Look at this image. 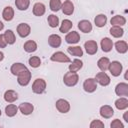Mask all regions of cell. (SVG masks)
<instances>
[{"label":"cell","mask_w":128,"mask_h":128,"mask_svg":"<svg viewBox=\"0 0 128 128\" xmlns=\"http://www.w3.org/2000/svg\"><path fill=\"white\" fill-rule=\"evenodd\" d=\"M18 99V94L14 90H7L4 93V100L8 103H13Z\"/></svg>","instance_id":"22"},{"label":"cell","mask_w":128,"mask_h":128,"mask_svg":"<svg viewBox=\"0 0 128 128\" xmlns=\"http://www.w3.org/2000/svg\"><path fill=\"white\" fill-rule=\"evenodd\" d=\"M0 116H1V110H0Z\"/></svg>","instance_id":"45"},{"label":"cell","mask_w":128,"mask_h":128,"mask_svg":"<svg viewBox=\"0 0 128 128\" xmlns=\"http://www.w3.org/2000/svg\"><path fill=\"white\" fill-rule=\"evenodd\" d=\"M94 23H95V25H96L97 27H99V28L104 27V26L106 25V23H107V16L104 15V14H99V15H97V16L95 17V19H94Z\"/></svg>","instance_id":"27"},{"label":"cell","mask_w":128,"mask_h":128,"mask_svg":"<svg viewBox=\"0 0 128 128\" xmlns=\"http://www.w3.org/2000/svg\"><path fill=\"white\" fill-rule=\"evenodd\" d=\"M18 109L23 115H30L34 110V106L29 102H23L19 105Z\"/></svg>","instance_id":"13"},{"label":"cell","mask_w":128,"mask_h":128,"mask_svg":"<svg viewBox=\"0 0 128 128\" xmlns=\"http://www.w3.org/2000/svg\"><path fill=\"white\" fill-rule=\"evenodd\" d=\"M28 63H29V65H30L31 67L37 68V67H39V66L41 65V60H40V58H39L38 56H32V57L29 58Z\"/></svg>","instance_id":"38"},{"label":"cell","mask_w":128,"mask_h":128,"mask_svg":"<svg viewBox=\"0 0 128 128\" xmlns=\"http://www.w3.org/2000/svg\"><path fill=\"white\" fill-rule=\"evenodd\" d=\"M46 89V82L42 78L36 79L32 84V91L35 94H42Z\"/></svg>","instance_id":"3"},{"label":"cell","mask_w":128,"mask_h":128,"mask_svg":"<svg viewBox=\"0 0 128 128\" xmlns=\"http://www.w3.org/2000/svg\"><path fill=\"white\" fill-rule=\"evenodd\" d=\"M78 28L83 33H89L92 31V24L88 20H81L78 23Z\"/></svg>","instance_id":"17"},{"label":"cell","mask_w":128,"mask_h":128,"mask_svg":"<svg viewBox=\"0 0 128 128\" xmlns=\"http://www.w3.org/2000/svg\"><path fill=\"white\" fill-rule=\"evenodd\" d=\"M115 93L118 96H128V84L125 82L118 83L115 87Z\"/></svg>","instance_id":"11"},{"label":"cell","mask_w":128,"mask_h":128,"mask_svg":"<svg viewBox=\"0 0 128 128\" xmlns=\"http://www.w3.org/2000/svg\"><path fill=\"white\" fill-rule=\"evenodd\" d=\"M3 59H4V54L2 51H0V61H2Z\"/></svg>","instance_id":"43"},{"label":"cell","mask_w":128,"mask_h":128,"mask_svg":"<svg viewBox=\"0 0 128 128\" xmlns=\"http://www.w3.org/2000/svg\"><path fill=\"white\" fill-rule=\"evenodd\" d=\"M115 48H116V51H117L118 53L124 54V53H126L127 50H128V44H127L126 41L120 40V41H117V42L115 43Z\"/></svg>","instance_id":"25"},{"label":"cell","mask_w":128,"mask_h":128,"mask_svg":"<svg viewBox=\"0 0 128 128\" xmlns=\"http://www.w3.org/2000/svg\"><path fill=\"white\" fill-rule=\"evenodd\" d=\"M122 69H123V66H122V64L119 61H112V62H110L109 67H108V70L110 71V73L114 77L120 76V74L122 73Z\"/></svg>","instance_id":"4"},{"label":"cell","mask_w":128,"mask_h":128,"mask_svg":"<svg viewBox=\"0 0 128 128\" xmlns=\"http://www.w3.org/2000/svg\"><path fill=\"white\" fill-rule=\"evenodd\" d=\"M123 117H124V120H125V121H126V122L128 123V118H127V112H125V113H124Z\"/></svg>","instance_id":"42"},{"label":"cell","mask_w":128,"mask_h":128,"mask_svg":"<svg viewBox=\"0 0 128 128\" xmlns=\"http://www.w3.org/2000/svg\"><path fill=\"white\" fill-rule=\"evenodd\" d=\"M78 80H79V76L76 72H67L64 74V77H63V82L66 86L68 87H72V86H75L77 83H78Z\"/></svg>","instance_id":"1"},{"label":"cell","mask_w":128,"mask_h":128,"mask_svg":"<svg viewBox=\"0 0 128 128\" xmlns=\"http://www.w3.org/2000/svg\"><path fill=\"white\" fill-rule=\"evenodd\" d=\"M2 17L5 21H11L14 17V10L11 6H6L4 9H3V12H2Z\"/></svg>","instance_id":"21"},{"label":"cell","mask_w":128,"mask_h":128,"mask_svg":"<svg viewBox=\"0 0 128 128\" xmlns=\"http://www.w3.org/2000/svg\"><path fill=\"white\" fill-rule=\"evenodd\" d=\"M100 115L105 119H109L114 115V110L109 105H103L100 108Z\"/></svg>","instance_id":"14"},{"label":"cell","mask_w":128,"mask_h":128,"mask_svg":"<svg viewBox=\"0 0 128 128\" xmlns=\"http://www.w3.org/2000/svg\"><path fill=\"white\" fill-rule=\"evenodd\" d=\"M61 5H62L61 0H50V3H49L50 9L53 12H57L58 10H60L61 9Z\"/></svg>","instance_id":"37"},{"label":"cell","mask_w":128,"mask_h":128,"mask_svg":"<svg viewBox=\"0 0 128 128\" xmlns=\"http://www.w3.org/2000/svg\"><path fill=\"white\" fill-rule=\"evenodd\" d=\"M3 28H4V24L2 23V21H0V31H1Z\"/></svg>","instance_id":"44"},{"label":"cell","mask_w":128,"mask_h":128,"mask_svg":"<svg viewBox=\"0 0 128 128\" xmlns=\"http://www.w3.org/2000/svg\"><path fill=\"white\" fill-rule=\"evenodd\" d=\"M110 23L112 24V26H123L126 24V19L124 16L116 15V16H113L111 18Z\"/></svg>","instance_id":"23"},{"label":"cell","mask_w":128,"mask_h":128,"mask_svg":"<svg viewBox=\"0 0 128 128\" xmlns=\"http://www.w3.org/2000/svg\"><path fill=\"white\" fill-rule=\"evenodd\" d=\"M72 22L69 20V19H64L63 21H62V23H61V25H60V27H59V31L61 32V33H67V32H69V30L72 28Z\"/></svg>","instance_id":"30"},{"label":"cell","mask_w":128,"mask_h":128,"mask_svg":"<svg viewBox=\"0 0 128 128\" xmlns=\"http://www.w3.org/2000/svg\"><path fill=\"white\" fill-rule=\"evenodd\" d=\"M61 42H62V39L57 34H51L48 37V44L53 48H58L61 45Z\"/></svg>","instance_id":"16"},{"label":"cell","mask_w":128,"mask_h":128,"mask_svg":"<svg viewBox=\"0 0 128 128\" xmlns=\"http://www.w3.org/2000/svg\"><path fill=\"white\" fill-rule=\"evenodd\" d=\"M90 128H104V123L98 119H95L90 123Z\"/></svg>","instance_id":"39"},{"label":"cell","mask_w":128,"mask_h":128,"mask_svg":"<svg viewBox=\"0 0 128 128\" xmlns=\"http://www.w3.org/2000/svg\"><path fill=\"white\" fill-rule=\"evenodd\" d=\"M84 48H85L87 54H89V55H94V54L97 53L98 45H97L96 41H94V40H88L87 42H85Z\"/></svg>","instance_id":"9"},{"label":"cell","mask_w":128,"mask_h":128,"mask_svg":"<svg viewBox=\"0 0 128 128\" xmlns=\"http://www.w3.org/2000/svg\"><path fill=\"white\" fill-rule=\"evenodd\" d=\"M4 35V38H5V41L7 42V44H14L15 41H16V37H15V34L12 30H6L5 33L3 34Z\"/></svg>","instance_id":"33"},{"label":"cell","mask_w":128,"mask_h":128,"mask_svg":"<svg viewBox=\"0 0 128 128\" xmlns=\"http://www.w3.org/2000/svg\"><path fill=\"white\" fill-rule=\"evenodd\" d=\"M26 69H28V68L24 64H22V63H14V64H12V66L10 68V71H11V73L13 75L17 76L18 74H20L22 71H24Z\"/></svg>","instance_id":"20"},{"label":"cell","mask_w":128,"mask_h":128,"mask_svg":"<svg viewBox=\"0 0 128 128\" xmlns=\"http://www.w3.org/2000/svg\"><path fill=\"white\" fill-rule=\"evenodd\" d=\"M17 111H18V107L14 104H9L5 107V113L8 117H13L17 114Z\"/></svg>","instance_id":"34"},{"label":"cell","mask_w":128,"mask_h":128,"mask_svg":"<svg viewBox=\"0 0 128 128\" xmlns=\"http://www.w3.org/2000/svg\"><path fill=\"white\" fill-rule=\"evenodd\" d=\"M67 51L69 54L76 56V57H81L83 56V50L80 46H70L67 48Z\"/></svg>","instance_id":"29"},{"label":"cell","mask_w":128,"mask_h":128,"mask_svg":"<svg viewBox=\"0 0 128 128\" xmlns=\"http://www.w3.org/2000/svg\"><path fill=\"white\" fill-rule=\"evenodd\" d=\"M15 5L18 10L24 11V10L28 9V7L30 5V0H15Z\"/></svg>","instance_id":"35"},{"label":"cell","mask_w":128,"mask_h":128,"mask_svg":"<svg viewBox=\"0 0 128 128\" xmlns=\"http://www.w3.org/2000/svg\"><path fill=\"white\" fill-rule=\"evenodd\" d=\"M47 21H48V24L51 28H55L59 25V18H58V16H56L54 14L49 15L47 18Z\"/></svg>","instance_id":"36"},{"label":"cell","mask_w":128,"mask_h":128,"mask_svg":"<svg viewBox=\"0 0 128 128\" xmlns=\"http://www.w3.org/2000/svg\"><path fill=\"white\" fill-rule=\"evenodd\" d=\"M31 32V28L28 24L26 23H20L17 26V33L21 38H25L27 37Z\"/></svg>","instance_id":"10"},{"label":"cell","mask_w":128,"mask_h":128,"mask_svg":"<svg viewBox=\"0 0 128 128\" xmlns=\"http://www.w3.org/2000/svg\"><path fill=\"white\" fill-rule=\"evenodd\" d=\"M109 64H110V60H109V58H107V57H101V58L97 61V66H98V68H99L101 71H103V72H105L106 70H108Z\"/></svg>","instance_id":"24"},{"label":"cell","mask_w":128,"mask_h":128,"mask_svg":"<svg viewBox=\"0 0 128 128\" xmlns=\"http://www.w3.org/2000/svg\"><path fill=\"white\" fill-rule=\"evenodd\" d=\"M6 45H7V42L5 41L4 35L3 34H0V48H5Z\"/></svg>","instance_id":"41"},{"label":"cell","mask_w":128,"mask_h":128,"mask_svg":"<svg viewBox=\"0 0 128 128\" xmlns=\"http://www.w3.org/2000/svg\"><path fill=\"white\" fill-rule=\"evenodd\" d=\"M55 105H56V109L61 113H67L70 110V104L65 99H58Z\"/></svg>","instance_id":"8"},{"label":"cell","mask_w":128,"mask_h":128,"mask_svg":"<svg viewBox=\"0 0 128 128\" xmlns=\"http://www.w3.org/2000/svg\"><path fill=\"white\" fill-rule=\"evenodd\" d=\"M23 48L27 53H32V52H35L37 50V44L33 40H28L24 43Z\"/></svg>","instance_id":"26"},{"label":"cell","mask_w":128,"mask_h":128,"mask_svg":"<svg viewBox=\"0 0 128 128\" xmlns=\"http://www.w3.org/2000/svg\"><path fill=\"white\" fill-rule=\"evenodd\" d=\"M110 127H111V128H124V125H123V123H122L119 119H114V120L111 122Z\"/></svg>","instance_id":"40"},{"label":"cell","mask_w":128,"mask_h":128,"mask_svg":"<svg viewBox=\"0 0 128 128\" xmlns=\"http://www.w3.org/2000/svg\"><path fill=\"white\" fill-rule=\"evenodd\" d=\"M83 66V62L80 59H74L72 63L69 65V71L71 72H77L79 71Z\"/></svg>","instance_id":"31"},{"label":"cell","mask_w":128,"mask_h":128,"mask_svg":"<svg viewBox=\"0 0 128 128\" xmlns=\"http://www.w3.org/2000/svg\"><path fill=\"white\" fill-rule=\"evenodd\" d=\"M31 80V72L26 69L17 75V82L21 86H27Z\"/></svg>","instance_id":"2"},{"label":"cell","mask_w":128,"mask_h":128,"mask_svg":"<svg viewBox=\"0 0 128 128\" xmlns=\"http://www.w3.org/2000/svg\"><path fill=\"white\" fill-rule=\"evenodd\" d=\"M95 80H96V82L99 83L101 86H108V85L110 84V81H111V80H110V77H109L105 72H103V71H101V72H99V73L96 74Z\"/></svg>","instance_id":"7"},{"label":"cell","mask_w":128,"mask_h":128,"mask_svg":"<svg viewBox=\"0 0 128 128\" xmlns=\"http://www.w3.org/2000/svg\"><path fill=\"white\" fill-rule=\"evenodd\" d=\"M110 34L114 38H120L124 34V30L121 28V26H112L110 28Z\"/></svg>","instance_id":"32"},{"label":"cell","mask_w":128,"mask_h":128,"mask_svg":"<svg viewBox=\"0 0 128 128\" xmlns=\"http://www.w3.org/2000/svg\"><path fill=\"white\" fill-rule=\"evenodd\" d=\"M61 9L65 15H72L74 12V5L70 0H66L64 1V3H62Z\"/></svg>","instance_id":"15"},{"label":"cell","mask_w":128,"mask_h":128,"mask_svg":"<svg viewBox=\"0 0 128 128\" xmlns=\"http://www.w3.org/2000/svg\"><path fill=\"white\" fill-rule=\"evenodd\" d=\"M112 47H113V41L110 38L105 37L101 40V49L103 52H110L112 50Z\"/></svg>","instance_id":"18"},{"label":"cell","mask_w":128,"mask_h":128,"mask_svg":"<svg viewBox=\"0 0 128 128\" xmlns=\"http://www.w3.org/2000/svg\"><path fill=\"white\" fill-rule=\"evenodd\" d=\"M83 88L86 92L88 93H92L97 89V82L95 80V78H88L84 81L83 83Z\"/></svg>","instance_id":"6"},{"label":"cell","mask_w":128,"mask_h":128,"mask_svg":"<svg viewBox=\"0 0 128 128\" xmlns=\"http://www.w3.org/2000/svg\"><path fill=\"white\" fill-rule=\"evenodd\" d=\"M115 107L118 110H125L128 108V99L121 97L115 101Z\"/></svg>","instance_id":"28"},{"label":"cell","mask_w":128,"mask_h":128,"mask_svg":"<svg viewBox=\"0 0 128 128\" xmlns=\"http://www.w3.org/2000/svg\"><path fill=\"white\" fill-rule=\"evenodd\" d=\"M51 61L53 62H61V63H68V62H71L70 58L64 53V52H61V51H57L55 53L52 54V56L50 57Z\"/></svg>","instance_id":"5"},{"label":"cell","mask_w":128,"mask_h":128,"mask_svg":"<svg viewBox=\"0 0 128 128\" xmlns=\"http://www.w3.org/2000/svg\"><path fill=\"white\" fill-rule=\"evenodd\" d=\"M65 41L68 44H76L80 41V35L76 31H71L65 36Z\"/></svg>","instance_id":"12"},{"label":"cell","mask_w":128,"mask_h":128,"mask_svg":"<svg viewBox=\"0 0 128 128\" xmlns=\"http://www.w3.org/2000/svg\"><path fill=\"white\" fill-rule=\"evenodd\" d=\"M45 11H46V8H45V5L43 3L37 2V3L34 4V6H33V14L35 16L40 17V16L44 15Z\"/></svg>","instance_id":"19"}]
</instances>
